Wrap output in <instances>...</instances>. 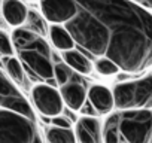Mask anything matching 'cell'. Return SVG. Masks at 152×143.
Returning a JSON list of instances; mask_svg holds the SVG:
<instances>
[{
    "mask_svg": "<svg viewBox=\"0 0 152 143\" xmlns=\"http://www.w3.org/2000/svg\"><path fill=\"white\" fill-rule=\"evenodd\" d=\"M66 28L75 45L96 60L107 58L127 73L152 67V12L137 2H78V14Z\"/></svg>",
    "mask_w": 152,
    "mask_h": 143,
    "instance_id": "6da1fadb",
    "label": "cell"
},
{
    "mask_svg": "<svg viewBox=\"0 0 152 143\" xmlns=\"http://www.w3.org/2000/svg\"><path fill=\"white\" fill-rule=\"evenodd\" d=\"M11 39L14 43V49L18 55V60H21V63L33 75L46 81L48 85L54 87L55 81L52 51L45 37L26 27H20L12 31Z\"/></svg>",
    "mask_w": 152,
    "mask_h": 143,
    "instance_id": "7a4b0ae2",
    "label": "cell"
},
{
    "mask_svg": "<svg viewBox=\"0 0 152 143\" xmlns=\"http://www.w3.org/2000/svg\"><path fill=\"white\" fill-rule=\"evenodd\" d=\"M152 110H119L109 115L103 125V143H149Z\"/></svg>",
    "mask_w": 152,
    "mask_h": 143,
    "instance_id": "3957f363",
    "label": "cell"
},
{
    "mask_svg": "<svg viewBox=\"0 0 152 143\" xmlns=\"http://www.w3.org/2000/svg\"><path fill=\"white\" fill-rule=\"evenodd\" d=\"M118 110H139L152 107V75L136 81L116 84L112 90Z\"/></svg>",
    "mask_w": 152,
    "mask_h": 143,
    "instance_id": "277c9868",
    "label": "cell"
},
{
    "mask_svg": "<svg viewBox=\"0 0 152 143\" xmlns=\"http://www.w3.org/2000/svg\"><path fill=\"white\" fill-rule=\"evenodd\" d=\"M0 143H43L36 121L0 109Z\"/></svg>",
    "mask_w": 152,
    "mask_h": 143,
    "instance_id": "5b68a950",
    "label": "cell"
},
{
    "mask_svg": "<svg viewBox=\"0 0 152 143\" xmlns=\"http://www.w3.org/2000/svg\"><path fill=\"white\" fill-rule=\"evenodd\" d=\"M0 107L36 121L31 104L2 69H0Z\"/></svg>",
    "mask_w": 152,
    "mask_h": 143,
    "instance_id": "8992f818",
    "label": "cell"
},
{
    "mask_svg": "<svg viewBox=\"0 0 152 143\" xmlns=\"http://www.w3.org/2000/svg\"><path fill=\"white\" fill-rule=\"evenodd\" d=\"M31 98L36 106V109L48 118H55L63 113L64 103L60 94V90H57L52 85L48 84H37L31 88Z\"/></svg>",
    "mask_w": 152,
    "mask_h": 143,
    "instance_id": "52a82bcc",
    "label": "cell"
},
{
    "mask_svg": "<svg viewBox=\"0 0 152 143\" xmlns=\"http://www.w3.org/2000/svg\"><path fill=\"white\" fill-rule=\"evenodd\" d=\"M40 14L52 26L67 24L78 14V2L73 0H48L40 3Z\"/></svg>",
    "mask_w": 152,
    "mask_h": 143,
    "instance_id": "ba28073f",
    "label": "cell"
},
{
    "mask_svg": "<svg viewBox=\"0 0 152 143\" xmlns=\"http://www.w3.org/2000/svg\"><path fill=\"white\" fill-rule=\"evenodd\" d=\"M60 94L63 98V103L67 106V109L78 112L82 109V106L87 103L88 91L85 90V85L82 81L76 79V75L63 87H60Z\"/></svg>",
    "mask_w": 152,
    "mask_h": 143,
    "instance_id": "9c48e42d",
    "label": "cell"
},
{
    "mask_svg": "<svg viewBox=\"0 0 152 143\" xmlns=\"http://www.w3.org/2000/svg\"><path fill=\"white\" fill-rule=\"evenodd\" d=\"M75 136L78 143H103V125L97 118L81 116L75 124Z\"/></svg>",
    "mask_w": 152,
    "mask_h": 143,
    "instance_id": "30bf717a",
    "label": "cell"
},
{
    "mask_svg": "<svg viewBox=\"0 0 152 143\" xmlns=\"http://www.w3.org/2000/svg\"><path fill=\"white\" fill-rule=\"evenodd\" d=\"M87 100L91 103V106L96 109L97 113L107 115L115 109V100L113 93L104 85H93L88 90Z\"/></svg>",
    "mask_w": 152,
    "mask_h": 143,
    "instance_id": "8fae6325",
    "label": "cell"
},
{
    "mask_svg": "<svg viewBox=\"0 0 152 143\" xmlns=\"http://www.w3.org/2000/svg\"><path fill=\"white\" fill-rule=\"evenodd\" d=\"M0 9H2V15L5 21L9 26L15 28L24 27L27 17H28V9L26 3L17 2V0H6V2L0 3Z\"/></svg>",
    "mask_w": 152,
    "mask_h": 143,
    "instance_id": "7c38bea8",
    "label": "cell"
},
{
    "mask_svg": "<svg viewBox=\"0 0 152 143\" xmlns=\"http://www.w3.org/2000/svg\"><path fill=\"white\" fill-rule=\"evenodd\" d=\"M63 60L72 70H75L79 75H90L94 67L85 54H82L81 51H76V49L63 52Z\"/></svg>",
    "mask_w": 152,
    "mask_h": 143,
    "instance_id": "4fadbf2b",
    "label": "cell"
},
{
    "mask_svg": "<svg viewBox=\"0 0 152 143\" xmlns=\"http://www.w3.org/2000/svg\"><path fill=\"white\" fill-rule=\"evenodd\" d=\"M3 67H5V73L15 85L27 87V79H26V72H24L23 63L17 57L3 58Z\"/></svg>",
    "mask_w": 152,
    "mask_h": 143,
    "instance_id": "5bb4252c",
    "label": "cell"
},
{
    "mask_svg": "<svg viewBox=\"0 0 152 143\" xmlns=\"http://www.w3.org/2000/svg\"><path fill=\"white\" fill-rule=\"evenodd\" d=\"M48 34L51 37L52 45L57 49L66 52V51H72L75 48V40L72 39V36H70V33L67 31L66 27H63V26H51Z\"/></svg>",
    "mask_w": 152,
    "mask_h": 143,
    "instance_id": "9a60e30c",
    "label": "cell"
},
{
    "mask_svg": "<svg viewBox=\"0 0 152 143\" xmlns=\"http://www.w3.org/2000/svg\"><path fill=\"white\" fill-rule=\"evenodd\" d=\"M46 143H78L75 130L51 127L46 130Z\"/></svg>",
    "mask_w": 152,
    "mask_h": 143,
    "instance_id": "2e32d148",
    "label": "cell"
},
{
    "mask_svg": "<svg viewBox=\"0 0 152 143\" xmlns=\"http://www.w3.org/2000/svg\"><path fill=\"white\" fill-rule=\"evenodd\" d=\"M45 23L46 21L42 15H39L34 11H28V17H27V21H26V24H27L26 28H28V30H31V31L40 34V36H45L49 31V28L46 27Z\"/></svg>",
    "mask_w": 152,
    "mask_h": 143,
    "instance_id": "e0dca14e",
    "label": "cell"
},
{
    "mask_svg": "<svg viewBox=\"0 0 152 143\" xmlns=\"http://www.w3.org/2000/svg\"><path fill=\"white\" fill-rule=\"evenodd\" d=\"M73 78V72L66 63H55L54 64V81L60 87L66 85L70 79Z\"/></svg>",
    "mask_w": 152,
    "mask_h": 143,
    "instance_id": "ac0fdd59",
    "label": "cell"
},
{
    "mask_svg": "<svg viewBox=\"0 0 152 143\" xmlns=\"http://www.w3.org/2000/svg\"><path fill=\"white\" fill-rule=\"evenodd\" d=\"M94 69H96V72H99L103 76H113L121 72L119 67L107 58H97L94 63Z\"/></svg>",
    "mask_w": 152,
    "mask_h": 143,
    "instance_id": "d6986e66",
    "label": "cell"
},
{
    "mask_svg": "<svg viewBox=\"0 0 152 143\" xmlns=\"http://www.w3.org/2000/svg\"><path fill=\"white\" fill-rule=\"evenodd\" d=\"M14 54H15V49H14L11 36L6 31L0 30V57L8 58V57H14Z\"/></svg>",
    "mask_w": 152,
    "mask_h": 143,
    "instance_id": "ffe728a7",
    "label": "cell"
},
{
    "mask_svg": "<svg viewBox=\"0 0 152 143\" xmlns=\"http://www.w3.org/2000/svg\"><path fill=\"white\" fill-rule=\"evenodd\" d=\"M51 124H52V127H57V128H66V130L72 128V121L69 118H66L64 115H58V116L52 118Z\"/></svg>",
    "mask_w": 152,
    "mask_h": 143,
    "instance_id": "44dd1931",
    "label": "cell"
},
{
    "mask_svg": "<svg viewBox=\"0 0 152 143\" xmlns=\"http://www.w3.org/2000/svg\"><path fill=\"white\" fill-rule=\"evenodd\" d=\"M81 113H82V116H90V118H97V112H96V109L91 106V103L87 100V103L82 106V109H81Z\"/></svg>",
    "mask_w": 152,
    "mask_h": 143,
    "instance_id": "7402d4cb",
    "label": "cell"
},
{
    "mask_svg": "<svg viewBox=\"0 0 152 143\" xmlns=\"http://www.w3.org/2000/svg\"><path fill=\"white\" fill-rule=\"evenodd\" d=\"M137 5H140L143 9L152 12V2H151V0H142V2H137Z\"/></svg>",
    "mask_w": 152,
    "mask_h": 143,
    "instance_id": "603a6c76",
    "label": "cell"
},
{
    "mask_svg": "<svg viewBox=\"0 0 152 143\" xmlns=\"http://www.w3.org/2000/svg\"><path fill=\"white\" fill-rule=\"evenodd\" d=\"M64 116H66V118H69V119L72 121V124H73V122H75V124L78 122V118H76V116L73 115V110H70V109H67V110L64 112Z\"/></svg>",
    "mask_w": 152,
    "mask_h": 143,
    "instance_id": "cb8c5ba5",
    "label": "cell"
},
{
    "mask_svg": "<svg viewBox=\"0 0 152 143\" xmlns=\"http://www.w3.org/2000/svg\"><path fill=\"white\" fill-rule=\"evenodd\" d=\"M149 143H152V137H151V142H149Z\"/></svg>",
    "mask_w": 152,
    "mask_h": 143,
    "instance_id": "d4e9b609",
    "label": "cell"
}]
</instances>
